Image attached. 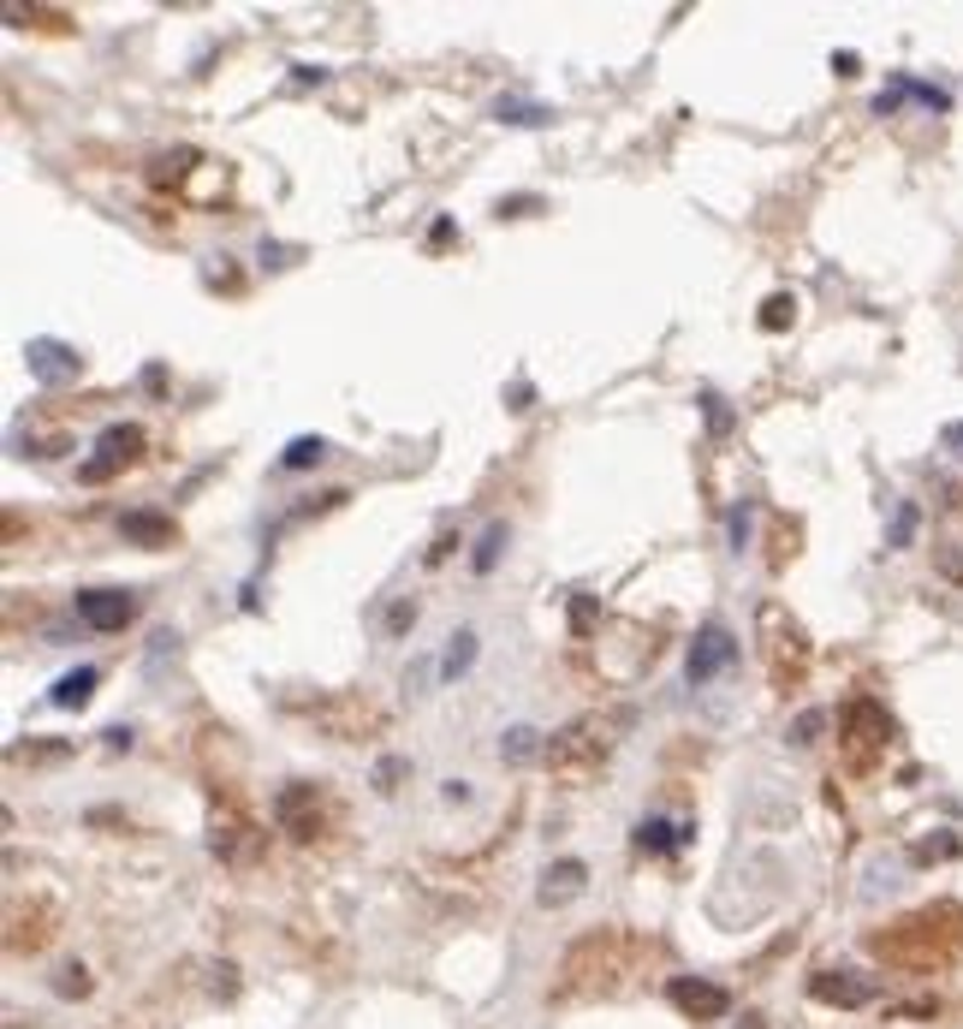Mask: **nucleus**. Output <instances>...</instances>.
<instances>
[{"label": "nucleus", "instance_id": "nucleus-4", "mask_svg": "<svg viewBox=\"0 0 963 1029\" xmlns=\"http://www.w3.org/2000/svg\"><path fill=\"white\" fill-rule=\"evenodd\" d=\"M286 709L291 714H304V720H316L328 739H339V744H357V739H375V732L387 726V714L375 709V702H364V696H316V702H304V696H286Z\"/></svg>", "mask_w": 963, "mask_h": 1029}, {"label": "nucleus", "instance_id": "nucleus-16", "mask_svg": "<svg viewBox=\"0 0 963 1029\" xmlns=\"http://www.w3.org/2000/svg\"><path fill=\"white\" fill-rule=\"evenodd\" d=\"M536 756H547V739L536 726H512L506 739H500V762L506 768H524V762H536Z\"/></svg>", "mask_w": 963, "mask_h": 1029}, {"label": "nucleus", "instance_id": "nucleus-1", "mask_svg": "<svg viewBox=\"0 0 963 1029\" xmlns=\"http://www.w3.org/2000/svg\"><path fill=\"white\" fill-rule=\"evenodd\" d=\"M631 720H636L631 709H595V714L572 720V726H559L554 739H547V768H554V780L559 785H589L600 768L613 762V750L631 732Z\"/></svg>", "mask_w": 963, "mask_h": 1029}, {"label": "nucleus", "instance_id": "nucleus-13", "mask_svg": "<svg viewBox=\"0 0 963 1029\" xmlns=\"http://www.w3.org/2000/svg\"><path fill=\"white\" fill-rule=\"evenodd\" d=\"M583 881H589V869H583L577 857H559V863H547V869H542L536 899L547 904V911H559V904H572V899L583 893Z\"/></svg>", "mask_w": 963, "mask_h": 1029}, {"label": "nucleus", "instance_id": "nucleus-35", "mask_svg": "<svg viewBox=\"0 0 963 1029\" xmlns=\"http://www.w3.org/2000/svg\"><path fill=\"white\" fill-rule=\"evenodd\" d=\"M744 1029H762V1018H744Z\"/></svg>", "mask_w": 963, "mask_h": 1029}, {"label": "nucleus", "instance_id": "nucleus-19", "mask_svg": "<svg viewBox=\"0 0 963 1029\" xmlns=\"http://www.w3.org/2000/svg\"><path fill=\"white\" fill-rule=\"evenodd\" d=\"M321 458H328V441H321V435H298V441H286L280 471H309V465H321Z\"/></svg>", "mask_w": 963, "mask_h": 1029}, {"label": "nucleus", "instance_id": "nucleus-8", "mask_svg": "<svg viewBox=\"0 0 963 1029\" xmlns=\"http://www.w3.org/2000/svg\"><path fill=\"white\" fill-rule=\"evenodd\" d=\"M732 661H737L732 631H726V625H702L696 643H691V661H684V679H691V684H714Z\"/></svg>", "mask_w": 963, "mask_h": 1029}, {"label": "nucleus", "instance_id": "nucleus-32", "mask_svg": "<svg viewBox=\"0 0 963 1029\" xmlns=\"http://www.w3.org/2000/svg\"><path fill=\"white\" fill-rule=\"evenodd\" d=\"M744 530H749V506H737V512H732V542H737V547H744Z\"/></svg>", "mask_w": 963, "mask_h": 1029}, {"label": "nucleus", "instance_id": "nucleus-28", "mask_svg": "<svg viewBox=\"0 0 963 1029\" xmlns=\"http://www.w3.org/2000/svg\"><path fill=\"white\" fill-rule=\"evenodd\" d=\"M405 756H387L381 768H375V792H399V780H405Z\"/></svg>", "mask_w": 963, "mask_h": 1029}, {"label": "nucleus", "instance_id": "nucleus-10", "mask_svg": "<svg viewBox=\"0 0 963 1029\" xmlns=\"http://www.w3.org/2000/svg\"><path fill=\"white\" fill-rule=\"evenodd\" d=\"M78 620L90 631H126L137 620V595L131 590H83L78 595Z\"/></svg>", "mask_w": 963, "mask_h": 1029}, {"label": "nucleus", "instance_id": "nucleus-24", "mask_svg": "<svg viewBox=\"0 0 963 1029\" xmlns=\"http://www.w3.org/2000/svg\"><path fill=\"white\" fill-rule=\"evenodd\" d=\"M945 857H957L952 833H934V839H922V845H910V863H945Z\"/></svg>", "mask_w": 963, "mask_h": 1029}, {"label": "nucleus", "instance_id": "nucleus-29", "mask_svg": "<svg viewBox=\"0 0 963 1029\" xmlns=\"http://www.w3.org/2000/svg\"><path fill=\"white\" fill-rule=\"evenodd\" d=\"M702 410H708V428H714V435H726V428H732V410H726V399H719V393H702Z\"/></svg>", "mask_w": 963, "mask_h": 1029}, {"label": "nucleus", "instance_id": "nucleus-9", "mask_svg": "<svg viewBox=\"0 0 963 1029\" xmlns=\"http://www.w3.org/2000/svg\"><path fill=\"white\" fill-rule=\"evenodd\" d=\"M24 364H30V375H37L42 387H66V382H78V369H83V357L66 346V339H48V334H37L24 346Z\"/></svg>", "mask_w": 963, "mask_h": 1029}, {"label": "nucleus", "instance_id": "nucleus-25", "mask_svg": "<svg viewBox=\"0 0 963 1029\" xmlns=\"http://www.w3.org/2000/svg\"><path fill=\"white\" fill-rule=\"evenodd\" d=\"M910 536H916V506H899L892 512V530H886V547H910Z\"/></svg>", "mask_w": 963, "mask_h": 1029}, {"label": "nucleus", "instance_id": "nucleus-34", "mask_svg": "<svg viewBox=\"0 0 963 1029\" xmlns=\"http://www.w3.org/2000/svg\"><path fill=\"white\" fill-rule=\"evenodd\" d=\"M940 441H945L952 453H963V423H945V435H940Z\"/></svg>", "mask_w": 963, "mask_h": 1029}, {"label": "nucleus", "instance_id": "nucleus-31", "mask_svg": "<svg viewBox=\"0 0 963 1029\" xmlns=\"http://www.w3.org/2000/svg\"><path fill=\"white\" fill-rule=\"evenodd\" d=\"M940 572L952 583H963V554H957V547H940Z\"/></svg>", "mask_w": 963, "mask_h": 1029}, {"label": "nucleus", "instance_id": "nucleus-23", "mask_svg": "<svg viewBox=\"0 0 963 1029\" xmlns=\"http://www.w3.org/2000/svg\"><path fill=\"white\" fill-rule=\"evenodd\" d=\"M500 547H506V524H488L481 530V542H476V572H494V560H500Z\"/></svg>", "mask_w": 963, "mask_h": 1029}, {"label": "nucleus", "instance_id": "nucleus-6", "mask_svg": "<svg viewBox=\"0 0 963 1029\" xmlns=\"http://www.w3.org/2000/svg\"><path fill=\"white\" fill-rule=\"evenodd\" d=\"M137 453H143V428H137V423H108V428L96 435V458H90V465H83L78 476H83V483H108V476L126 471Z\"/></svg>", "mask_w": 963, "mask_h": 1029}, {"label": "nucleus", "instance_id": "nucleus-27", "mask_svg": "<svg viewBox=\"0 0 963 1029\" xmlns=\"http://www.w3.org/2000/svg\"><path fill=\"white\" fill-rule=\"evenodd\" d=\"M821 726H827V714H821V709L797 714V720H791V744H815V732H821Z\"/></svg>", "mask_w": 963, "mask_h": 1029}, {"label": "nucleus", "instance_id": "nucleus-12", "mask_svg": "<svg viewBox=\"0 0 963 1029\" xmlns=\"http://www.w3.org/2000/svg\"><path fill=\"white\" fill-rule=\"evenodd\" d=\"M810 993H815V1000L821 1006H868L874 1000V982H868V976H856V970H815L810 976Z\"/></svg>", "mask_w": 963, "mask_h": 1029}, {"label": "nucleus", "instance_id": "nucleus-17", "mask_svg": "<svg viewBox=\"0 0 963 1029\" xmlns=\"http://www.w3.org/2000/svg\"><path fill=\"white\" fill-rule=\"evenodd\" d=\"M96 684H101V673H96V666H78V673H66V679L54 684V691H48V702H54V709H83Z\"/></svg>", "mask_w": 963, "mask_h": 1029}, {"label": "nucleus", "instance_id": "nucleus-11", "mask_svg": "<svg viewBox=\"0 0 963 1029\" xmlns=\"http://www.w3.org/2000/svg\"><path fill=\"white\" fill-rule=\"evenodd\" d=\"M666 1000H673L684 1018H726L732 1011V993L719 982H702V976H673V982H666Z\"/></svg>", "mask_w": 963, "mask_h": 1029}, {"label": "nucleus", "instance_id": "nucleus-15", "mask_svg": "<svg viewBox=\"0 0 963 1029\" xmlns=\"http://www.w3.org/2000/svg\"><path fill=\"white\" fill-rule=\"evenodd\" d=\"M678 845H691V828H673L666 815L636 821V851H678Z\"/></svg>", "mask_w": 963, "mask_h": 1029}, {"label": "nucleus", "instance_id": "nucleus-14", "mask_svg": "<svg viewBox=\"0 0 963 1029\" xmlns=\"http://www.w3.org/2000/svg\"><path fill=\"white\" fill-rule=\"evenodd\" d=\"M119 536L137 547H173V518L167 512H126L119 518Z\"/></svg>", "mask_w": 963, "mask_h": 1029}, {"label": "nucleus", "instance_id": "nucleus-22", "mask_svg": "<svg viewBox=\"0 0 963 1029\" xmlns=\"http://www.w3.org/2000/svg\"><path fill=\"white\" fill-rule=\"evenodd\" d=\"M54 993H60V1000H83V993H90V970H83V964H60L54 970Z\"/></svg>", "mask_w": 963, "mask_h": 1029}, {"label": "nucleus", "instance_id": "nucleus-2", "mask_svg": "<svg viewBox=\"0 0 963 1029\" xmlns=\"http://www.w3.org/2000/svg\"><path fill=\"white\" fill-rule=\"evenodd\" d=\"M755 631H762V661H767V679L773 691H797L803 679H810V631H803L780 602H762V613H755Z\"/></svg>", "mask_w": 963, "mask_h": 1029}, {"label": "nucleus", "instance_id": "nucleus-30", "mask_svg": "<svg viewBox=\"0 0 963 1029\" xmlns=\"http://www.w3.org/2000/svg\"><path fill=\"white\" fill-rule=\"evenodd\" d=\"M405 625H417V602H393L387 607V631H405Z\"/></svg>", "mask_w": 963, "mask_h": 1029}, {"label": "nucleus", "instance_id": "nucleus-3", "mask_svg": "<svg viewBox=\"0 0 963 1029\" xmlns=\"http://www.w3.org/2000/svg\"><path fill=\"white\" fill-rule=\"evenodd\" d=\"M952 917V904H934V911H922V917H910L899 922V929H886V934H874V952L892 958V964H910V970H922V964H940L945 952L957 947L963 934H945L940 922Z\"/></svg>", "mask_w": 963, "mask_h": 1029}, {"label": "nucleus", "instance_id": "nucleus-21", "mask_svg": "<svg viewBox=\"0 0 963 1029\" xmlns=\"http://www.w3.org/2000/svg\"><path fill=\"white\" fill-rule=\"evenodd\" d=\"M791 316H797V298H791V291H773V298L762 304V328H767V334L791 328Z\"/></svg>", "mask_w": 963, "mask_h": 1029}, {"label": "nucleus", "instance_id": "nucleus-33", "mask_svg": "<svg viewBox=\"0 0 963 1029\" xmlns=\"http://www.w3.org/2000/svg\"><path fill=\"white\" fill-rule=\"evenodd\" d=\"M108 750H131V726H108Z\"/></svg>", "mask_w": 963, "mask_h": 1029}, {"label": "nucleus", "instance_id": "nucleus-20", "mask_svg": "<svg viewBox=\"0 0 963 1029\" xmlns=\"http://www.w3.org/2000/svg\"><path fill=\"white\" fill-rule=\"evenodd\" d=\"M797 536H803V530L791 524V518H773V554H767L773 572H785V565H791V554H797Z\"/></svg>", "mask_w": 963, "mask_h": 1029}, {"label": "nucleus", "instance_id": "nucleus-26", "mask_svg": "<svg viewBox=\"0 0 963 1029\" xmlns=\"http://www.w3.org/2000/svg\"><path fill=\"white\" fill-rule=\"evenodd\" d=\"M494 113L512 119V126H542V119H547V108H536V101H500Z\"/></svg>", "mask_w": 963, "mask_h": 1029}, {"label": "nucleus", "instance_id": "nucleus-18", "mask_svg": "<svg viewBox=\"0 0 963 1029\" xmlns=\"http://www.w3.org/2000/svg\"><path fill=\"white\" fill-rule=\"evenodd\" d=\"M476 631H453V643H446V655H440V679L446 684H453V679H464V673H470V666H476Z\"/></svg>", "mask_w": 963, "mask_h": 1029}, {"label": "nucleus", "instance_id": "nucleus-7", "mask_svg": "<svg viewBox=\"0 0 963 1029\" xmlns=\"http://www.w3.org/2000/svg\"><path fill=\"white\" fill-rule=\"evenodd\" d=\"M274 821H280V833L291 839H316L321 833V792L309 780H291L274 792Z\"/></svg>", "mask_w": 963, "mask_h": 1029}, {"label": "nucleus", "instance_id": "nucleus-5", "mask_svg": "<svg viewBox=\"0 0 963 1029\" xmlns=\"http://www.w3.org/2000/svg\"><path fill=\"white\" fill-rule=\"evenodd\" d=\"M886 739H892V714L874 696H851L845 714H838V750H845L851 774H868V768L881 762Z\"/></svg>", "mask_w": 963, "mask_h": 1029}]
</instances>
